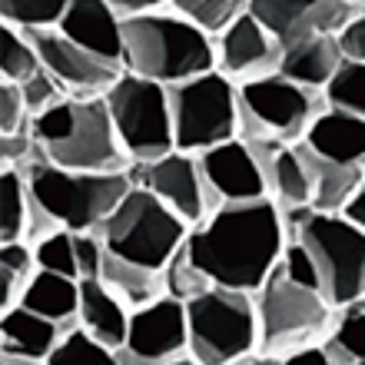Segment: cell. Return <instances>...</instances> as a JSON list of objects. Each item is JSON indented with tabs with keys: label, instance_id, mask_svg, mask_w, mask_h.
Segmentation results:
<instances>
[{
	"label": "cell",
	"instance_id": "7402d4cb",
	"mask_svg": "<svg viewBox=\"0 0 365 365\" xmlns=\"http://www.w3.org/2000/svg\"><path fill=\"white\" fill-rule=\"evenodd\" d=\"M77 322L90 329L110 349L123 346L130 332V306L106 286L103 279H80V312Z\"/></svg>",
	"mask_w": 365,
	"mask_h": 365
},
{
	"label": "cell",
	"instance_id": "30bf717a",
	"mask_svg": "<svg viewBox=\"0 0 365 365\" xmlns=\"http://www.w3.org/2000/svg\"><path fill=\"white\" fill-rule=\"evenodd\" d=\"M106 110L113 116L120 143L133 163H146L176 150L173 143V110L166 83L126 73L103 93Z\"/></svg>",
	"mask_w": 365,
	"mask_h": 365
},
{
	"label": "cell",
	"instance_id": "e575fe53",
	"mask_svg": "<svg viewBox=\"0 0 365 365\" xmlns=\"http://www.w3.org/2000/svg\"><path fill=\"white\" fill-rule=\"evenodd\" d=\"M73 120H77V106H73V96H67V100L47 106L43 113L30 116V133H34L37 146H50L73 130Z\"/></svg>",
	"mask_w": 365,
	"mask_h": 365
},
{
	"label": "cell",
	"instance_id": "d4e9b609",
	"mask_svg": "<svg viewBox=\"0 0 365 365\" xmlns=\"http://www.w3.org/2000/svg\"><path fill=\"white\" fill-rule=\"evenodd\" d=\"M319 4L322 0H250V14L286 47L309 34V20Z\"/></svg>",
	"mask_w": 365,
	"mask_h": 365
},
{
	"label": "cell",
	"instance_id": "ffe728a7",
	"mask_svg": "<svg viewBox=\"0 0 365 365\" xmlns=\"http://www.w3.org/2000/svg\"><path fill=\"white\" fill-rule=\"evenodd\" d=\"M342 60H346V53H342L339 34H306V37L282 47L279 73L312 90H326V83L332 80Z\"/></svg>",
	"mask_w": 365,
	"mask_h": 365
},
{
	"label": "cell",
	"instance_id": "d6986e66",
	"mask_svg": "<svg viewBox=\"0 0 365 365\" xmlns=\"http://www.w3.org/2000/svg\"><path fill=\"white\" fill-rule=\"evenodd\" d=\"M292 146H296L299 160L309 173V206L316 212H342L349 196L362 186L365 163H342V160L322 156L306 140H299Z\"/></svg>",
	"mask_w": 365,
	"mask_h": 365
},
{
	"label": "cell",
	"instance_id": "cb8c5ba5",
	"mask_svg": "<svg viewBox=\"0 0 365 365\" xmlns=\"http://www.w3.org/2000/svg\"><path fill=\"white\" fill-rule=\"evenodd\" d=\"M20 306L34 309L40 316L53 319V322H77L80 312V279L67 272L37 269L24 286Z\"/></svg>",
	"mask_w": 365,
	"mask_h": 365
},
{
	"label": "cell",
	"instance_id": "4316f807",
	"mask_svg": "<svg viewBox=\"0 0 365 365\" xmlns=\"http://www.w3.org/2000/svg\"><path fill=\"white\" fill-rule=\"evenodd\" d=\"M0 242H14L27 236L30 216V186L20 166H4L0 176Z\"/></svg>",
	"mask_w": 365,
	"mask_h": 365
},
{
	"label": "cell",
	"instance_id": "f907efd6",
	"mask_svg": "<svg viewBox=\"0 0 365 365\" xmlns=\"http://www.w3.org/2000/svg\"><path fill=\"white\" fill-rule=\"evenodd\" d=\"M352 4H362V7H365V0H352Z\"/></svg>",
	"mask_w": 365,
	"mask_h": 365
},
{
	"label": "cell",
	"instance_id": "8992f818",
	"mask_svg": "<svg viewBox=\"0 0 365 365\" xmlns=\"http://www.w3.org/2000/svg\"><path fill=\"white\" fill-rule=\"evenodd\" d=\"M190 356L200 365L242 362L259 352V309L256 292L210 286L186 302Z\"/></svg>",
	"mask_w": 365,
	"mask_h": 365
},
{
	"label": "cell",
	"instance_id": "e0dca14e",
	"mask_svg": "<svg viewBox=\"0 0 365 365\" xmlns=\"http://www.w3.org/2000/svg\"><path fill=\"white\" fill-rule=\"evenodd\" d=\"M73 322H53L27 306H14L0 312V352L4 365H40L57 349L60 336Z\"/></svg>",
	"mask_w": 365,
	"mask_h": 365
},
{
	"label": "cell",
	"instance_id": "ac0fdd59",
	"mask_svg": "<svg viewBox=\"0 0 365 365\" xmlns=\"http://www.w3.org/2000/svg\"><path fill=\"white\" fill-rule=\"evenodd\" d=\"M57 30L80 47L123 63V17L110 0H70Z\"/></svg>",
	"mask_w": 365,
	"mask_h": 365
},
{
	"label": "cell",
	"instance_id": "f6af8a7d",
	"mask_svg": "<svg viewBox=\"0 0 365 365\" xmlns=\"http://www.w3.org/2000/svg\"><path fill=\"white\" fill-rule=\"evenodd\" d=\"M279 362H282V365H329V359H326L322 342H306V346L289 349Z\"/></svg>",
	"mask_w": 365,
	"mask_h": 365
},
{
	"label": "cell",
	"instance_id": "83f0119b",
	"mask_svg": "<svg viewBox=\"0 0 365 365\" xmlns=\"http://www.w3.org/2000/svg\"><path fill=\"white\" fill-rule=\"evenodd\" d=\"M43 67L40 63V53L34 47V40L24 34V30L4 24L0 27V73L10 83H24L27 77H34L37 70Z\"/></svg>",
	"mask_w": 365,
	"mask_h": 365
},
{
	"label": "cell",
	"instance_id": "5b68a950",
	"mask_svg": "<svg viewBox=\"0 0 365 365\" xmlns=\"http://www.w3.org/2000/svg\"><path fill=\"white\" fill-rule=\"evenodd\" d=\"M27 173L30 192L47 206L73 232H96L100 222L120 206L126 192L133 190L130 170L126 173H87V170H63V166L37 156L27 166H20Z\"/></svg>",
	"mask_w": 365,
	"mask_h": 365
},
{
	"label": "cell",
	"instance_id": "836d02e7",
	"mask_svg": "<svg viewBox=\"0 0 365 365\" xmlns=\"http://www.w3.org/2000/svg\"><path fill=\"white\" fill-rule=\"evenodd\" d=\"M34 252H37V269L67 272V276L80 279L73 230H57V232H50V236H43L40 242H34Z\"/></svg>",
	"mask_w": 365,
	"mask_h": 365
},
{
	"label": "cell",
	"instance_id": "60d3db41",
	"mask_svg": "<svg viewBox=\"0 0 365 365\" xmlns=\"http://www.w3.org/2000/svg\"><path fill=\"white\" fill-rule=\"evenodd\" d=\"M73 246H77V266L80 279H100V266H103V240L96 232H73Z\"/></svg>",
	"mask_w": 365,
	"mask_h": 365
},
{
	"label": "cell",
	"instance_id": "7c38bea8",
	"mask_svg": "<svg viewBox=\"0 0 365 365\" xmlns=\"http://www.w3.org/2000/svg\"><path fill=\"white\" fill-rule=\"evenodd\" d=\"M116 365H163L192 362L190 356V319L186 302L176 296H160L150 306L130 312L126 342L113 349Z\"/></svg>",
	"mask_w": 365,
	"mask_h": 365
},
{
	"label": "cell",
	"instance_id": "681fc988",
	"mask_svg": "<svg viewBox=\"0 0 365 365\" xmlns=\"http://www.w3.org/2000/svg\"><path fill=\"white\" fill-rule=\"evenodd\" d=\"M339 312H365V292L356 299V302H349L346 309H339Z\"/></svg>",
	"mask_w": 365,
	"mask_h": 365
},
{
	"label": "cell",
	"instance_id": "b9f144b4",
	"mask_svg": "<svg viewBox=\"0 0 365 365\" xmlns=\"http://www.w3.org/2000/svg\"><path fill=\"white\" fill-rule=\"evenodd\" d=\"M0 266H10L14 272H20L24 279H30L34 272H37V252H34V242H27V240L0 242Z\"/></svg>",
	"mask_w": 365,
	"mask_h": 365
},
{
	"label": "cell",
	"instance_id": "484cf974",
	"mask_svg": "<svg viewBox=\"0 0 365 365\" xmlns=\"http://www.w3.org/2000/svg\"><path fill=\"white\" fill-rule=\"evenodd\" d=\"M266 180H269V196L279 202V210L309 206V173L292 143H286L272 156V166H269V173H266Z\"/></svg>",
	"mask_w": 365,
	"mask_h": 365
},
{
	"label": "cell",
	"instance_id": "7bdbcfd3",
	"mask_svg": "<svg viewBox=\"0 0 365 365\" xmlns=\"http://www.w3.org/2000/svg\"><path fill=\"white\" fill-rule=\"evenodd\" d=\"M339 43H342V53H346L349 60L365 63V7L359 10L356 17L349 20V27L339 34Z\"/></svg>",
	"mask_w": 365,
	"mask_h": 365
},
{
	"label": "cell",
	"instance_id": "1f68e13d",
	"mask_svg": "<svg viewBox=\"0 0 365 365\" xmlns=\"http://www.w3.org/2000/svg\"><path fill=\"white\" fill-rule=\"evenodd\" d=\"M322 93H326L329 106H339V110L365 116V63L346 57Z\"/></svg>",
	"mask_w": 365,
	"mask_h": 365
},
{
	"label": "cell",
	"instance_id": "7a4b0ae2",
	"mask_svg": "<svg viewBox=\"0 0 365 365\" xmlns=\"http://www.w3.org/2000/svg\"><path fill=\"white\" fill-rule=\"evenodd\" d=\"M123 70L156 83H180L216 70V43L173 7L123 20Z\"/></svg>",
	"mask_w": 365,
	"mask_h": 365
},
{
	"label": "cell",
	"instance_id": "6da1fadb",
	"mask_svg": "<svg viewBox=\"0 0 365 365\" xmlns=\"http://www.w3.org/2000/svg\"><path fill=\"white\" fill-rule=\"evenodd\" d=\"M289 242L282 210L272 196L222 202L186 236L190 259L212 279V286L259 292L279 266Z\"/></svg>",
	"mask_w": 365,
	"mask_h": 365
},
{
	"label": "cell",
	"instance_id": "4dcf8cb0",
	"mask_svg": "<svg viewBox=\"0 0 365 365\" xmlns=\"http://www.w3.org/2000/svg\"><path fill=\"white\" fill-rule=\"evenodd\" d=\"M70 0H0V20L17 30L57 27Z\"/></svg>",
	"mask_w": 365,
	"mask_h": 365
},
{
	"label": "cell",
	"instance_id": "8fae6325",
	"mask_svg": "<svg viewBox=\"0 0 365 365\" xmlns=\"http://www.w3.org/2000/svg\"><path fill=\"white\" fill-rule=\"evenodd\" d=\"M77 120L63 140L40 146V156L63 170H87V173H126L133 160L120 143L113 116L103 96H73Z\"/></svg>",
	"mask_w": 365,
	"mask_h": 365
},
{
	"label": "cell",
	"instance_id": "d6a6232c",
	"mask_svg": "<svg viewBox=\"0 0 365 365\" xmlns=\"http://www.w3.org/2000/svg\"><path fill=\"white\" fill-rule=\"evenodd\" d=\"M210 286H212V279L190 259L186 242H182L180 250H176L173 259L166 262V292L176 296V299H182V302H190V299L202 296Z\"/></svg>",
	"mask_w": 365,
	"mask_h": 365
},
{
	"label": "cell",
	"instance_id": "bcb514c9",
	"mask_svg": "<svg viewBox=\"0 0 365 365\" xmlns=\"http://www.w3.org/2000/svg\"><path fill=\"white\" fill-rule=\"evenodd\" d=\"M113 10L120 17H143V14H156V10H166L170 0H110Z\"/></svg>",
	"mask_w": 365,
	"mask_h": 365
},
{
	"label": "cell",
	"instance_id": "9c48e42d",
	"mask_svg": "<svg viewBox=\"0 0 365 365\" xmlns=\"http://www.w3.org/2000/svg\"><path fill=\"white\" fill-rule=\"evenodd\" d=\"M173 143L182 153H202L240 133V93L220 70L170 83Z\"/></svg>",
	"mask_w": 365,
	"mask_h": 365
},
{
	"label": "cell",
	"instance_id": "f546056e",
	"mask_svg": "<svg viewBox=\"0 0 365 365\" xmlns=\"http://www.w3.org/2000/svg\"><path fill=\"white\" fill-rule=\"evenodd\" d=\"M47 362L50 365H73V362H106V365H113L116 356H113V349L106 346V342H100L90 329H83L80 322H73V326L60 336L57 349L50 352Z\"/></svg>",
	"mask_w": 365,
	"mask_h": 365
},
{
	"label": "cell",
	"instance_id": "ee69618b",
	"mask_svg": "<svg viewBox=\"0 0 365 365\" xmlns=\"http://www.w3.org/2000/svg\"><path fill=\"white\" fill-rule=\"evenodd\" d=\"M24 286H27V279L20 276V272H14L10 266H0V312L20 306V299H24Z\"/></svg>",
	"mask_w": 365,
	"mask_h": 365
},
{
	"label": "cell",
	"instance_id": "c3c4849f",
	"mask_svg": "<svg viewBox=\"0 0 365 365\" xmlns=\"http://www.w3.org/2000/svg\"><path fill=\"white\" fill-rule=\"evenodd\" d=\"M342 216H346L352 226H359V230L365 232V182L352 192V196H349V202L342 206Z\"/></svg>",
	"mask_w": 365,
	"mask_h": 365
},
{
	"label": "cell",
	"instance_id": "2e32d148",
	"mask_svg": "<svg viewBox=\"0 0 365 365\" xmlns=\"http://www.w3.org/2000/svg\"><path fill=\"white\" fill-rule=\"evenodd\" d=\"M196 160H200L202 176L220 202H246L269 196V180L262 173L259 160L252 156V150L240 136L202 150V153H196Z\"/></svg>",
	"mask_w": 365,
	"mask_h": 365
},
{
	"label": "cell",
	"instance_id": "ba28073f",
	"mask_svg": "<svg viewBox=\"0 0 365 365\" xmlns=\"http://www.w3.org/2000/svg\"><path fill=\"white\" fill-rule=\"evenodd\" d=\"M240 93V140H279V143H299L306 130L326 110V93L306 83L266 73L236 83Z\"/></svg>",
	"mask_w": 365,
	"mask_h": 365
},
{
	"label": "cell",
	"instance_id": "603a6c76",
	"mask_svg": "<svg viewBox=\"0 0 365 365\" xmlns=\"http://www.w3.org/2000/svg\"><path fill=\"white\" fill-rule=\"evenodd\" d=\"M100 279L130 306V312L166 296V269H153V266H143L136 259H126L113 250H103Z\"/></svg>",
	"mask_w": 365,
	"mask_h": 365
},
{
	"label": "cell",
	"instance_id": "9a60e30c",
	"mask_svg": "<svg viewBox=\"0 0 365 365\" xmlns=\"http://www.w3.org/2000/svg\"><path fill=\"white\" fill-rule=\"evenodd\" d=\"M212 43H216V70L222 77H230L232 83L276 73L279 60H282V43L250 10L240 14L226 30H220Z\"/></svg>",
	"mask_w": 365,
	"mask_h": 365
},
{
	"label": "cell",
	"instance_id": "74e56055",
	"mask_svg": "<svg viewBox=\"0 0 365 365\" xmlns=\"http://www.w3.org/2000/svg\"><path fill=\"white\" fill-rule=\"evenodd\" d=\"M279 269L286 272L289 279H296V282H302V286H312L319 289V272H316V262H312V256H309V250L302 246V242L296 240V236H289L286 250H282V259H279Z\"/></svg>",
	"mask_w": 365,
	"mask_h": 365
},
{
	"label": "cell",
	"instance_id": "277c9868",
	"mask_svg": "<svg viewBox=\"0 0 365 365\" xmlns=\"http://www.w3.org/2000/svg\"><path fill=\"white\" fill-rule=\"evenodd\" d=\"M256 309H259V352L252 359L259 362H279L289 349L322 342L339 322V309L322 296V289L302 286L279 266L256 292Z\"/></svg>",
	"mask_w": 365,
	"mask_h": 365
},
{
	"label": "cell",
	"instance_id": "52a82bcc",
	"mask_svg": "<svg viewBox=\"0 0 365 365\" xmlns=\"http://www.w3.org/2000/svg\"><path fill=\"white\" fill-rule=\"evenodd\" d=\"M190 230V222L176 216L163 200H156L150 190L133 182V190L120 200V206L100 222L96 236L103 240L106 250L120 252L126 259L166 269V262L186 242Z\"/></svg>",
	"mask_w": 365,
	"mask_h": 365
},
{
	"label": "cell",
	"instance_id": "816d5d0a",
	"mask_svg": "<svg viewBox=\"0 0 365 365\" xmlns=\"http://www.w3.org/2000/svg\"><path fill=\"white\" fill-rule=\"evenodd\" d=\"M362 182H365V180H362Z\"/></svg>",
	"mask_w": 365,
	"mask_h": 365
},
{
	"label": "cell",
	"instance_id": "44dd1931",
	"mask_svg": "<svg viewBox=\"0 0 365 365\" xmlns=\"http://www.w3.org/2000/svg\"><path fill=\"white\" fill-rule=\"evenodd\" d=\"M316 153L342 160V163H365V116L329 106L312 120L302 136Z\"/></svg>",
	"mask_w": 365,
	"mask_h": 365
},
{
	"label": "cell",
	"instance_id": "f1b7e54d",
	"mask_svg": "<svg viewBox=\"0 0 365 365\" xmlns=\"http://www.w3.org/2000/svg\"><path fill=\"white\" fill-rule=\"evenodd\" d=\"M170 7L190 24H196L200 30H206L210 37H216L240 14L250 10V0H170Z\"/></svg>",
	"mask_w": 365,
	"mask_h": 365
},
{
	"label": "cell",
	"instance_id": "3957f363",
	"mask_svg": "<svg viewBox=\"0 0 365 365\" xmlns=\"http://www.w3.org/2000/svg\"><path fill=\"white\" fill-rule=\"evenodd\" d=\"M289 236L309 250L319 272V289L336 309H346L365 292V232L342 212H316L312 206L282 210Z\"/></svg>",
	"mask_w": 365,
	"mask_h": 365
},
{
	"label": "cell",
	"instance_id": "7dc6e473",
	"mask_svg": "<svg viewBox=\"0 0 365 365\" xmlns=\"http://www.w3.org/2000/svg\"><path fill=\"white\" fill-rule=\"evenodd\" d=\"M322 349H326V359L329 365H359V359L349 352V346H342L332 332H329L326 339H322Z\"/></svg>",
	"mask_w": 365,
	"mask_h": 365
},
{
	"label": "cell",
	"instance_id": "d590c367",
	"mask_svg": "<svg viewBox=\"0 0 365 365\" xmlns=\"http://www.w3.org/2000/svg\"><path fill=\"white\" fill-rule=\"evenodd\" d=\"M30 106L24 100V90L20 83H10L4 80L0 83V133H17L24 126H30Z\"/></svg>",
	"mask_w": 365,
	"mask_h": 365
},
{
	"label": "cell",
	"instance_id": "8d00e7d4",
	"mask_svg": "<svg viewBox=\"0 0 365 365\" xmlns=\"http://www.w3.org/2000/svg\"><path fill=\"white\" fill-rule=\"evenodd\" d=\"M20 90H24V100H27L30 113H43L47 106L60 103V100H67V90L60 87L57 80L50 77V70L40 67L34 77H27L24 83H20Z\"/></svg>",
	"mask_w": 365,
	"mask_h": 365
},
{
	"label": "cell",
	"instance_id": "ab89813d",
	"mask_svg": "<svg viewBox=\"0 0 365 365\" xmlns=\"http://www.w3.org/2000/svg\"><path fill=\"white\" fill-rule=\"evenodd\" d=\"M332 336L342 346H349V352L359 359V365H365V312H339Z\"/></svg>",
	"mask_w": 365,
	"mask_h": 365
},
{
	"label": "cell",
	"instance_id": "4fadbf2b",
	"mask_svg": "<svg viewBox=\"0 0 365 365\" xmlns=\"http://www.w3.org/2000/svg\"><path fill=\"white\" fill-rule=\"evenodd\" d=\"M130 180L136 186L150 190L156 200H163L190 226L202 222L210 212H216L222 206L216 200V192L210 190L206 176H202L196 153L170 150L166 156H156V160H146V163H133L130 166Z\"/></svg>",
	"mask_w": 365,
	"mask_h": 365
},
{
	"label": "cell",
	"instance_id": "f35d334b",
	"mask_svg": "<svg viewBox=\"0 0 365 365\" xmlns=\"http://www.w3.org/2000/svg\"><path fill=\"white\" fill-rule=\"evenodd\" d=\"M37 140L30 133V126L17 130V133H0V163L4 166H27L37 156Z\"/></svg>",
	"mask_w": 365,
	"mask_h": 365
},
{
	"label": "cell",
	"instance_id": "5bb4252c",
	"mask_svg": "<svg viewBox=\"0 0 365 365\" xmlns=\"http://www.w3.org/2000/svg\"><path fill=\"white\" fill-rule=\"evenodd\" d=\"M24 34L34 40L43 70H50V77L67 90V96H103L123 77L120 60L100 57L93 50L80 47L67 34H60L57 27L24 30Z\"/></svg>",
	"mask_w": 365,
	"mask_h": 365
}]
</instances>
